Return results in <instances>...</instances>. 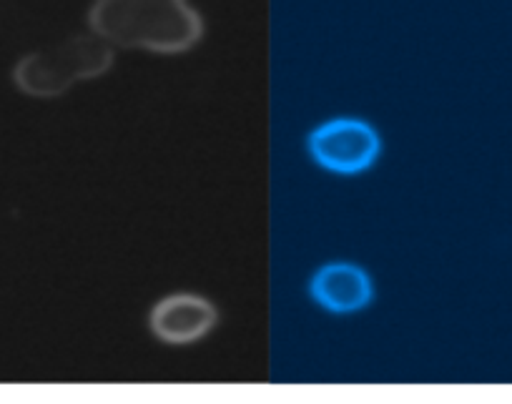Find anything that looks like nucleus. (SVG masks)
<instances>
[{"mask_svg": "<svg viewBox=\"0 0 512 404\" xmlns=\"http://www.w3.org/2000/svg\"><path fill=\"white\" fill-rule=\"evenodd\" d=\"M88 31L113 48L181 56L204 38V18L191 0H96Z\"/></svg>", "mask_w": 512, "mask_h": 404, "instance_id": "nucleus-1", "label": "nucleus"}, {"mask_svg": "<svg viewBox=\"0 0 512 404\" xmlns=\"http://www.w3.org/2000/svg\"><path fill=\"white\" fill-rule=\"evenodd\" d=\"M113 61L116 48L88 31L23 56L13 68V83L26 96L51 101L61 98L78 83L106 76Z\"/></svg>", "mask_w": 512, "mask_h": 404, "instance_id": "nucleus-2", "label": "nucleus"}, {"mask_svg": "<svg viewBox=\"0 0 512 404\" xmlns=\"http://www.w3.org/2000/svg\"><path fill=\"white\" fill-rule=\"evenodd\" d=\"M307 154L312 164L327 174L359 176L377 166L382 156V136L364 118H327L309 131Z\"/></svg>", "mask_w": 512, "mask_h": 404, "instance_id": "nucleus-3", "label": "nucleus"}, {"mask_svg": "<svg viewBox=\"0 0 512 404\" xmlns=\"http://www.w3.org/2000/svg\"><path fill=\"white\" fill-rule=\"evenodd\" d=\"M219 324L214 302L194 292L166 294L151 307L149 332L166 347H189L209 337Z\"/></svg>", "mask_w": 512, "mask_h": 404, "instance_id": "nucleus-4", "label": "nucleus"}, {"mask_svg": "<svg viewBox=\"0 0 512 404\" xmlns=\"http://www.w3.org/2000/svg\"><path fill=\"white\" fill-rule=\"evenodd\" d=\"M309 299L329 314H357L374 302V282L359 264L327 261L309 279Z\"/></svg>", "mask_w": 512, "mask_h": 404, "instance_id": "nucleus-5", "label": "nucleus"}]
</instances>
